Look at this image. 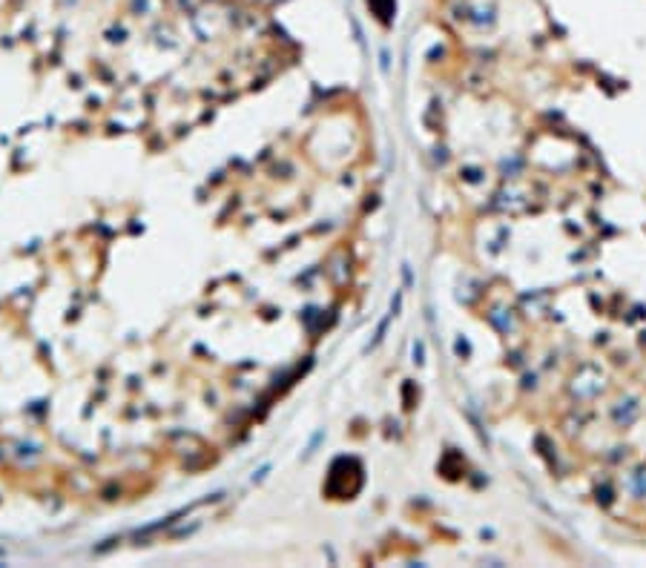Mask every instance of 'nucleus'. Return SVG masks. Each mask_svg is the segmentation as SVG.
I'll return each instance as SVG.
<instances>
[{
  "label": "nucleus",
  "instance_id": "nucleus-1",
  "mask_svg": "<svg viewBox=\"0 0 646 568\" xmlns=\"http://www.w3.org/2000/svg\"><path fill=\"white\" fill-rule=\"evenodd\" d=\"M368 6H371V9H374V15H377V18H379V20L388 26V23H391V15H393V6H396V4H393V0H368Z\"/></svg>",
  "mask_w": 646,
  "mask_h": 568
}]
</instances>
